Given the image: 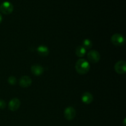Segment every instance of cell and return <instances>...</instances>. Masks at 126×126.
Here are the masks:
<instances>
[{"instance_id": "1", "label": "cell", "mask_w": 126, "mask_h": 126, "mask_svg": "<svg viewBox=\"0 0 126 126\" xmlns=\"http://www.w3.org/2000/svg\"><path fill=\"white\" fill-rule=\"evenodd\" d=\"M90 64L88 61L84 59H80L76 62L75 69L77 73L80 75H85L90 70Z\"/></svg>"}, {"instance_id": "2", "label": "cell", "mask_w": 126, "mask_h": 126, "mask_svg": "<svg viewBox=\"0 0 126 126\" xmlns=\"http://www.w3.org/2000/svg\"><path fill=\"white\" fill-rule=\"evenodd\" d=\"M111 41L114 46H121L124 45L125 43V38L121 34L115 33L111 38Z\"/></svg>"}, {"instance_id": "3", "label": "cell", "mask_w": 126, "mask_h": 126, "mask_svg": "<svg viewBox=\"0 0 126 126\" xmlns=\"http://www.w3.org/2000/svg\"><path fill=\"white\" fill-rule=\"evenodd\" d=\"M0 11L4 14H10L14 11L13 4L9 1H4L0 6Z\"/></svg>"}, {"instance_id": "4", "label": "cell", "mask_w": 126, "mask_h": 126, "mask_svg": "<svg viewBox=\"0 0 126 126\" xmlns=\"http://www.w3.org/2000/svg\"><path fill=\"white\" fill-rule=\"evenodd\" d=\"M87 59L89 61L92 63H96L100 60V55L98 51L92 50L89 52L87 54Z\"/></svg>"}, {"instance_id": "5", "label": "cell", "mask_w": 126, "mask_h": 126, "mask_svg": "<svg viewBox=\"0 0 126 126\" xmlns=\"http://www.w3.org/2000/svg\"><path fill=\"white\" fill-rule=\"evenodd\" d=\"M114 70L119 75H124L126 72V63L125 61L120 60L116 63L114 65Z\"/></svg>"}, {"instance_id": "6", "label": "cell", "mask_w": 126, "mask_h": 126, "mask_svg": "<svg viewBox=\"0 0 126 126\" xmlns=\"http://www.w3.org/2000/svg\"><path fill=\"white\" fill-rule=\"evenodd\" d=\"M76 110L73 107H68L64 111V116L68 121H71L76 116Z\"/></svg>"}, {"instance_id": "7", "label": "cell", "mask_w": 126, "mask_h": 126, "mask_svg": "<svg viewBox=\"0 0 126 126\" xmlns=\"http://www.w3.org/2000/svg\"><path fill=\"white\" fill-rule=\"evenodd\" d=\"M20 106V101L17 98H14L9 103V109L12 111H16Z\"/></svg>"}, {"instance_id": "8", "label": "cell", "mask_w": 126, "mask_h": 126, "mask_svg": "<svg viewBox=\"0 0 126 126\" xmlns=\"http://www.w3.org/2000/svg\"><path fill=\"white\" fill-rule=\"evenodd\" d=\"M32 82V80L30 77L28 76H23L20 78L19 80L20 86L23 88H26L31 86Z\"/></svg>"}, {"instance_id": "9", "label": "cell", "mask_w": 126, "mask_h": 126, "mask_svg": "<svg viewBox=\"0 0 126 126\" xmlns=\"http://www.w3.org/2000/svg\"><path fill=\"white\" fill-rule=\"evenodd\" d=\"M31 71L35 76H40L44 72V69L40 65H34L31 67Z\"/></svg>"}, {"instance_id": "10", "label": "cell", "mask_w": 126, "mask_h": 126, "mask_svg": "<svg viewBox=\"0 0 126 126\" xmlns=\"http://www.w3.org/2000/svg\"><path fill=\"white\" fill-rule=\"evenodd\" d=\"M81 100L85 104H90L93 101V95L90 92H84L81 97Z\"/></svg>"}, {"instance_id": "11", "label": "cell", "mask_w": 126, "mask_h": 126, "mask_svg": "<svg viewBox=\"0 0 126 126\" xmlns=\"http://www.w3.org/2000/svg\"><path fill=\"white\" fill-rule=\"evenodd\" d=\"M37 51L38 54L41 56L46 57L49 55V50L47 46L44 45H40L37 48Z\"/></svg>"}, {"instance_id": "12", "label": "cell", "mask_w": 126, "mask_h": 126, "mask_svg": "<svg viewBox=\"0 0 126 126\" xmlns=\"http://www.w3.org/2000/svg\"><path fill=\"white\" fill-rule=\"evenodd\" d=\"M86 54V49L82 46H79L76 49V55L79 57H84Z\"/></svg>"}, {"instance_id": "13", "label": "cell", "mask_w": 126, "mask_h": 126, "mask_svg": "<svg viewBox=\"0 0 126 126\" xmlns=\"http://www.w3.org/2000/svg\"><path fill=\"white\" fill-rule=\"evenodd\" d=\"M82 46L87 50V49H90L92 47V43L90 39H86L82 42Z\"/></svg>"}, {"instance_id": "14", "label": "cell", "mask_w": 126, "mask_h": 126, "mask_svg": "<svg viewBox=\"0 0 126 126\" xmlns=\"http://www.w3.org/2000/svg\"><path fill=\"white\" fill-rule=\"evenodd\" d=\"M7 81H8V82L11 85H15L16 84V82H17V79H16V77L12 76L9 77Z\"/></svg>"}, {"instance_id": "15", "label": "cell", "mask_w": 126, "mask_h": 126, "mask_svg": "<svg viewBox=\"0 0 126 126\" xmlns=\"http://www.w3.org/2000/svg\"><path fill=\"white\" fill-rule=\"evenodd\" d=\"M6 102L3 100L0 99V109H4L6 108Z\"/></svg>"}, {"instance_id": "16", "label": "cell", "mask_w": 126, "mask_h": 126, "mask_svg": "<svg viewBox=\"0 0 126 126\" xmlns=\"http://www.w3.org/2000/svg\"><path fill=\"white\" fill-rule=\"evenodd\" d=\"M2 16H1V14H0V23H1V22H2Z\"/></svg>"}]
</instances>
